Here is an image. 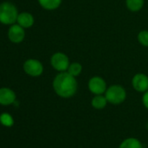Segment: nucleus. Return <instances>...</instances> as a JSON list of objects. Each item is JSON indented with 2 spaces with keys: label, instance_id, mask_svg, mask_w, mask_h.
Returning <instances> with one entry per match:
<instances>
[{
  "label": "nucleus",
  "instance_id": "f257e3e1",
  "mask_svg": "<svg viewBox=\"0 0 148 148\" xmlns=\"http://www.w3.org/2000/svg\"><path fill=\"white\" fill-rule=\"evenodd\" d=\"M53 90L56 94L63 99H70L78 91V81L68 71L59 72L52 82Z\"/></svg>",
  "mask_w": 148,
  "mask_h": 148
},
{
  "label": "nucleus",
  "instance_id": "f03ea898",
  "mask_svg": "<svg viewBox=\"0 0 148 148\" xmlns=\"http://www.w3.org/2000/svg\"><path fill=\"white\" fill-rule=\"evenodd\" d=\"M105 96L108 103L112 105H120L126 99V92L123 86L119 85H112L107 87Z\"/></svg>",
  "mask_w": 148,
  "mask_h": 148
},
{
  "label": "nucleus",
  "instance_id": "7ed1b4c3",
  "mask_svg": "<svg viewBox=\"0 0 148 148\" xmlns=\"http://www.w3.org/2000/svg\"><path fill=\"white\" fill-rule=\"evenodd\" d=\"M18 11L14 5L5 2L0 5V22L5 25H12L18 19Z\"/></svg>",
  "mask_w": 148,
  "mask_h": 148
},
{
  "label": "nucleus",
  "instance_id": "20e7f679",
  "mask_svg": "<svg viewBox=\"0 0 148 148\" xmlns=\"http://www.w3.org/2000/svg\"><path fill=\"white\" fill-rule=\"evenodd\" d=\"M70 59L68 56L63 52H56L51 58V64L58 72L67 71L70 65Z\"/></svg>",
  "mask_w": 148,
  "mask_h": 148
},
{
  "label": "nucleus",
  "instance_id": "39448f33",
  "mask_svg": "<svg viewBox=\"0 0 148 148\" xmlns=\"http://www.w3.org/2000/svg\"><path fill=\"white\" fill-rule=\"evenodd\" d=\"M88 89L94 95H101L106 92L107 85L102 77L94 76L88 81Z\"/></svg>",
  "mask_w": 148,
  "mask_h": 148
},
{
  "label": "nucleus",
  "instance_id": "423d86ee",
  "mask_svg": "<svg viewBox=\"0 0 148 148\" xmlns=\"http://www.w3.org/2000/svg\"><path fill=\"white\" fill-rule=\"evenodd\" d=\"M24 70L30 76L38 77L44 71V66L37 59H28L24 64Z\"/></svg>",
  "mask_w": 148,
  "mask_h": 148
},
{
  "label": "nucleus",
  "instance_id": "0eeeda50",
  "mask_svg": "<svg viewBox=\"0 0 148 148\" xmlns=\"http://www.w3.org/2000/svg\"><path fill=\"white\" fill-rule=\"evenodd\" d=\"M132 86L138 92H145L148 90V76L144 73H137L132 79Z\"/></svg>",
  "mask_w": 148,
  "mask_h": 148
},
{
  "label": "nucleus",
  "instance_id": "6e6552de",
  "mask_svg": "<svg viewBox=\"0 0 148 148\" xmlns=\"http://www.w3.org/2000/svg\"><path fill=\"white\" fill-rule=\"evenodd\" d=\"M8 36L12 42L18 44V43H21L24 40L25 32L22 26H20L19 25H14L10 28Z\"/></svg>",
  "mask_w": 148,
  "mask_h": 148
},
{
  "label": "nucleus",
  "instance_id": "1a4fd4ad",
  "mask_svg": "<svg viewBox=\"0 0 148 148\" xmlns=\"http://www.w3.org/2000/svg\"><path fill=\"white\" fill-rule=\"evenodd\" d=\"M16 95L14 92L9 88L0 89V104L3 106H9L15 102Z\"/></svg>",
  "mask_w": 148,
  "mask_h": 148
},
{
  "label": "nucleus",
  "instance_id": "9d476101",
  "mask_svg": "<svg viewBox=\"0 0 148 148\" xmlns=\"http://www.w3.org/2000/svg\"><path fill=\"white\" fill-rule=\"evenodd\" d=\"M17 21H18V25L20 26H22L23 28H29V27L32 26V25L34 24V18L32 17V15L31 13L22 12V13L18 14Z\"/></svg>",
  "mask_w": 148,
  "mask_h": 148
},
{
  "label": "nucleus",
  "instance_id": "9b49d317",
  "mask_svg": "<svg viewBox=\"0 0 148 148\" xmlns=\"http://www.w3.org/2000/svg\"><path fill=\"white\" fill-rule=\"evenodd\" d=\"M119 148H143V145L139 139L133 137H130L124 139L120 143Z\"/></svg>",
  "mask_w": 148,
  "mask_h": 148
},
{
  "label": "nucleus",
  "instance_id": "f8f14e48",
  "mask_svg": "<svg viewBox=\"0 0 148 148\" xmlns=\"http://www.w3.org/2000/svg\"><path fill=\"white\" fill-rule=\"evenodd\" d=\"M108 101L106 98V96H103V94L101 95H95L92 99V106L94 108V109H97V110H102L104 109L106 105H107Z\"/></svg>",
  "mask_w": 148,
  "mask_h": 148
},
{
  "label": "nucleus",
  "instance_id": "ddd939ff",
  "mask_svg": "<svg viewBox=\"0 0 148 148\" xmlns=\"http://www.w3.org/2000/svg\"><path fill=\"white\" fill-rule=\"evenodd\" d=\"M38 3L44 9L47 11H54L60 6L62 0H38Z\"/></svg>",
  "mask_w": 148,
  "mask_h": 148
},
{
  "label": "nucleus",
  "instance_id": "4468645a",
  "mask_svg": "<svg viewBox=\"0 0 148 148\" xmlns=\"http://www.w3.org/2000/svg\"><path fill=\"white\" fill-rule=\"evenodd\" d=\"M144 0H125L126 8L132 12H139L144 6Z\"/></svg>",
  "mask_w": 148,
  "mask_h": 148
},
{
  "label": "nucleus",
  "instance_id": "2eb2a0df",
  "mask_svg": "<svg viewBox=\"0 0 148 148\" xmlns=\"http://www.w3.org/2000/svg\"><path fill=\"white\" fill-rule=\"evenodd\" d=\"M82 70H83V66L79 62H72L70 64L68 69H67V71L72 75L73 77H78L80 75V73L82 72Z\"/></svg>",
  "mask_w": 148,
  "mask_h": 148
},
{
  "label": "nucleus",
  "instance_id": "dca6fc26",
  "mask_svg": "<svg viewBox=\"0 0 148 148\" xmlns=\"http://www.w3.org/2000/svg\"><path fill=\"white\" fill-rule=\"evenodd\" d=\"M137 38H138V43L141 45H143L145 47H148V31L143 30V31L139 32L137 36Z\"/></svg>",
  "mask_w": 148,
  "mask_h": 148
},
{
  "label": "nucleus",
  "instance_id": "f3484780",
  "mask_svg": "<svg viewBox=\"0 0 148 148\" xmlns=\"http://www.w3.org/2000/svg\"><path fill=\"white\" fill-rule=\"evenodd\" d=\"M0 122H1L4 125L6 126H12L13 125V119L12 116L8 113H3L0 116Z\"/></svg>",
  "mask_w": 148,
  "mask_h": 148
},
{
  "label": "nucleus",
  "instance_id": "a211bd4d",
  "mask_svg": "<svg viewBox=\"0 0 148 148\" xmlns=\"http://www.w3.org/2000/svg\"><path fill=\"white\" fill-rule=\"evenodd\" d=\"M142 103L144 106L148 110V90L144 92L143 97H142Z\"/></svg>",
  "mask_w": 148,
  "mask_h": 148
},
{
  "label": "nucleus",
  "instance_id": "6ab92c4d",
  "mask_svg": "<svg viewBox=\"0 0 148 148\" xmlns=\"http://www.w3.org/2000/svg\"><path fill=\"white\" fill-rule=\"evenodd\" d=\"M146 128H147V130H148V123L146 124Z\"/></svg>",
  "mask_w": 148,
  "mask_h": 148
}]
</instances>
